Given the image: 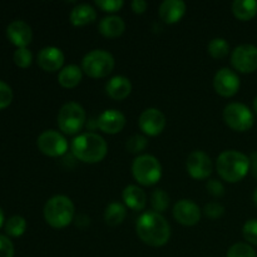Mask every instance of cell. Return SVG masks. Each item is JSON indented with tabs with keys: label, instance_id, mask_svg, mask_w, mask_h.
<instances>
[{
	"label": "cell",
	"instance_id": "obj_1",
	"mask_svg": "<svg viewBox=\"0 0 257 257\" xmlns=\"http://www.w3.org/2000/svg\"><path fill=\"white\" fill-rule=\"evenodd\" d=\"M136 231L140 240L151 247H161L170 241L171 227L161 213L145 212L138 217Z\"/></svg>",
	"mask_w": 257,
	"mask_h": 257
},
{
	"label": "cell",
	"instance_id": "obj_2",
	"mask_svg": "<svg viewBox=\"0 0 257 257\" xmlns=\"http://www.w3.org/2000/svg\"><path fill=\"white\" fill-rule=\"evenodd\" d=\"M70 151L80 162L94 165L104 160L108 153V145L102 136L87 132L77 136L72 141Z\"/></svg>",
	"mask_w": 257,
	"mask_h": 257
},
{
	"label": "cell",
	"instance_id": "obj_3",
	"mask_svg": "<svg viewBox=\"0 0 257 257\" xmlns=\"http://www.w3.org/2000/svg\"><path fill=\"white\" fill-rule=\"evenodd\" d=\"M251 168L250 157L236 150L223 151L216 161V170L223 181L237 183L247 176Z\"/></svg>",
	"mask_w": 257,
	"mask_h": 257
},
{
	"label": "cell",
	"instance_id": "obj_4",
	"mask_svg": "<svg viewBox=\"0 0 257 257\" xmlns=\"http://www.w3.org/2000/svg\"><path fill=\"white\" fill-rule=\"evenodd\" d=\"M43 213L47 223L53 228H64L74 220L75 207L68 196L57 195L47 201Z\"/></svg>",
	"mask_w": 257,
	"mask_h": 257
},
{
	"label": "cell",
	"instance_id": "obj_5",
	"mask_svg": "<svg viewBox=\"0 0 257 257\" xmlns=\"http://www.w3.org/2000/svg\"><path fill=\"white\" fill-rule=\"evenodd\" d=\"M114 58L109 52L103 49H94L87 53L82 60V70L88 77L105 78L114 69Z\"/></svg>",
	"mask_w": 257,
	"mask_h": 257
},
{
	"label": "cell",
	"instance_id": "obj_6",
	"mask_svg": "<svg viewBox=\"0 0 257 257\" xmlns=\"http://www.w3.org/2000/svg\"><path fill=\"white\" fill-rule=\"evenodd\" d=\"M132 175L142 186H153L162 177V165L152 155H140L132 163Z\"/></svg>",
	"mask_w": 257,
	"mask_h": 257
},
{
	"label": "cell",
	"instance_id": "obj_7",
	"mask_svg": "<svg viewBox=\"0 0 257 257\" xmlns=\"http://www.w3.org/2000/svg\"><path fill=\"white\" fill-rule=\"evenodd\" d=\"M85 120L87 114L79 103H65L58 113V127L64 135H78L84 127Z\"/></svg>",
	"mask_w": 257,
	"mask_h": 257
},
{
	"label": "cell",
	"instance_id": "obj_8",
	"mask_svg": "<svg viewBox=\"0 0 257 257\" xmlns=\"http://www.w3.org/2000/svg\"><path fill=\"white\" fill-rule=\"evenodd\" d=\"M223 120L231 130L236 132H246L252 128L255 118L250 108L243 103H230L223 109Z\"/></svg>",
	"mask_w": 257,
	"mask_h": 257
},
{
	"label": "cell",
	"instance_id": "obj_9",
	"mask_svg": "<svg viewBox=\"0 0 257 257\" xmlns=\"http://www.w3.org/2000/svg\"><path fill=\"white\" fill-rule=\"evenodd\" d=\"M37 145L40 152L48 157H62L68 151V141L64 136L53 130L40 133Z\"/></svg>",
	"mask_w": 257,
	"mask_h": 257
},
{
	"label": "cell",
	"instance_id": "obj_10",
	"mask_svg": "<svg viewBox=\"0 0 257 257\" xmlns=\"http://www.w3.org/2000/svg\"><path fill=\"white\" fill-rule=\"evenodd\" d=\"M233 69L242 74H250L257 70V47L253 44H241L231 53Z\"/></svg>",
	"mask_w": 257,
	"mask_h": 257
},
{
	"label": "cell",
	"instance_id": "obj_11",
	"mask_svg": "<svg viewBox=\"0 0 257 257\" xmlns=\"http://www.w3.org/2000/svg\"><path fill=\"white\" fill-rule=\"evenodd\" d=\"M212 160L203 151H193L186 162V170L193 180H207L212 173Z\"/></svg>",
	"mask_w": 257,
	"mask_h": 257
},
{
	"label": "cell",
	"instance_id": "obj_12",
	"mask_svg": "<svg viewBox=\"0 0 257 257\" xmlns=\"http://www.w3.org/2000/svg\"><path fill=\"white\" fill-rule=\"evenodd\" d=\"M241 87L240 78L237 73L230 68H221L213 77V88L221 97H233Z\"/></svg>",
	"mask_w": 257,
	"mask_h": 257
},
{
	"label": "cell",
	"instance_id": "obj_13",
	"mask_svg": "<svg viewBox=\"0 0 257 257\" xmlns=\"http://www.w3.org/2000/svg\"><path fill=\"white\" fill-rule=\"evenodd\" d=\"M138 125L146 136L156 137L165 131L166 117L158 108H147L141 113Z\"/></svg>",
	"mask_w": 257,
	"mask_h": 257
},
{
	"label": "cell",
	"instance_id": "obj_14",
	"mask_svg": "<svg viewBox=\"0 0 257 257\" xmlns=\"http://www.w3.org/2000/svg\"><path fill=\"white\" fill-rule=\"evenodd\" d=\"M173 217L183 226H195L200 222L202 211L191 200H180L173 206Z\"/></svg>",
	"mask_w": 257,
	"mask_h": 257
},
{
	"label": "cell",
	"instance_id": "obj_15",
	"mask_svg": "<svg viewBox=\"0 0 257 257\" xmlns=\"http://www.w3.org/2000/svg\"><path fill=\"white\" fill-rule=\"evenodd\" d=\"M97 125L103 133L117 135L122 132L125 125V117L117 109H107L98 117Z\"/></svg>",
	"mask_w": 257,
	"mask_h": 257
},
{
	"label": "cell",
	"instance_id": "obj_16",
	"mask_svg": "<svg viewBox=\"0 0 257 257\" xmlns=\"http://www.w3.org/2000/svg\"><path fill=\"white\" fill-rule=\"evenodd\" d=\"M37 62L45 72H57V70L63 69L64 54L62 49L57 47H45L38 53Z\"/></svg>",
	"mask_w": 257,
	"mask_h": 257
},
{
	"label": "cell",
	"instance_id": "obj_17",
	"mask_svg": "<svg viewBox=\"0 0 257 257\" xmlns=\"http://www.w3.org/2000/svg\"><path fill=\"white\" fill-rule=\"evenodd\" d=\"M7 34L10 42L18 48H27L33 39V30L28 23L14 20L7 28Z\"/></svg>",
	"mask_w": 257,
	"mask_h": 257
},
{
	"label": "cell",
	"instance_id": "obj_18",
	"mask_svg": "<svg viewBox=\"0 0 257 257\" xmlns=\"http://www.w3.org/2000/svg\"><path fill=\"white\" fill-rule=\"evenodd\" d=\"M186 3L182 0H165L158 8V14L166 24H176L186 14Z\"/></svg>",
	"mask_w": 257,
	"mask_h": 257
},
{
	"label": "cell",
	"instance_id": "obj_19",
	"mask_svg": "<svg viewBox=\"0 0 257 257\" xmlns=\"http://www.w3.org/2000/svg\"><path fill=\"white\" fill-rule=\"evenodd\" d=\"M105 93L113 100H123L132 93V83L124 75H115L105 84Z\"/></svg>",
	"mask_w": 257,
	"mask_h": 257
},
{
	"label": "cell",
	"instance_id": "obj_20",
	"mask_svg": "<svg viewBox=\"0 0 257 257\" xmlns=\"http://www.w3.org/2000/svg\"><path fill=\"white\" fill-rule=\"evenodd\" d=\"M123 202L125 207L133 211H143L147 205V195L141 187L136 185H130L122 192Z\"/></svg>",
	"mask_w": 257,
	"mask_h": 257
},
{
	"label": "cell",
	"instance_id": "obj_21",
	"mask_svg": "<svg viewBox=\"0 0 257 257\" xmlns=\"http://www.w3.org/2000/svg\"><path fill=\"white\" fill-rule=\"evenodd\" d=\"M98 30L103 37L108 38V39H115L124 33L125 23L120 17L109 15L100 20Z\"/></svg>",
	"mask_w": 257,
	"mask_h": 257
},
{
	"label": "cell",
	"instance_id": "obj_22",
	"mask_svg": "<svg viewBox=\"0 0 257 257\" xmlns=\"http://www.w3.org/2000/svg\"><path fill=\"white\" fill-rule=\"evenodd\" d=\"M97 19V10L89 4H79L72 9L69 22L74 27H85Z\"/></svg>",
	"mask_w": 257,
	"mask_h": 257
},
{
	"label": "cell",
	"instance_id": "obj_23",
	"mask_svg": "<svg viewBox=\"0 0 257 257\" xmlns=\"http://www.w3.org/2000/svg\"><path fill=\"white\" fill-rule=\"evenodd\" d=\"M83 78V70L75 64H69L67 67L63 68L58 74V83L62 85L63 88L67 89H72L75 88Z\"/></svg>",
	"mask_w": 257,
	"mask_h": 257
},
{
	"label": "cell",
	"instance_id": "obj_24",
	"mask_svg": "<svg viewBox=\"0 0 257 257\" xmlns=\"http://www.w3.org/2000/svg\"><path fill=\"white\" fill-rule=\"evenodd\" d=\"M231 9L236 19L241 22H248L257 15V2L256 0H235Z\"/></svg>",
	"mask_w": 257,
	"mask_h": 257
},
{
	"label": "cell",
	"instance_id": "obj_25",
	"mask_svg": "<svg viewBox=\"0 0 257 257\" xmlns=\"http://www.w3.org/2000/svg\"><path fill=\"white\" fill-rule=\"evenodd\" d=\"M127 217V207L119 202H110L104 211V221L110 227L123 223Z\"/></svg>",
	"mask_w": 257,
	"mask_h": 257
},
{
	"label": "cell",
	"instance_id": "obj_26",
	"mask_svg": "<svg viewBox=\"0 0 257 257\" xmlns=\"http://www.w3.org/2000/svg\"><path fill=\"white\" fill-rule=\"evenodd\" d=\"M207 52L213 59H223L230 54V44L223 38H215L208 43Z\"/></svg>",
	"mask_w": 257,
	"mask_h": 257
},
{
	"label": "cell",
	"instance_id": "obj_27",
	"mask_svg": "<svg viewBox=\"0 0 257 257\" xmlns=\"http://www.w3.org/2000/svg\"><path fill=\"white\" fill-rule=\"evenodd\" d=\"M27 230V221L22 216H12L5 222V232L13 237H19Z\"/></svg>",
	"mask_w": 257,
	"mask_h": 257
},
{
	"label": "cell",
	"instance_id": "obj_28",
	"mask_svg": "<svg viewBox=\"0 0 257 257\" xmlns=\"http://www.w3.org/2000/svg\"><path fill=\"white\" fill-rule=\"evenodd\" d=\"M151 205H152L153 212H165L170 206V196L163 190L153 191V193L151 195Z\"/></svg>",
	"mask_w": 257,
	"mask_h": 257
},
{
	"label": "cell",
	"instance_id": "obj_29",
	"mask_svg": "<svg viewBox=\"0 0 257 257\" xmlns=\"http://www.w3.org/2000/svg\"><path fill=\"white\" fill-rule=\"evenodd\" d=\"M226 257H257L256 251L248 243L238 242L231 246Z\"/></svg>",
	"mask_w": 257,
	"mask_h": 257
},
{
	"label": "cell",
	"instance_id": "obj_30",
	"mask_svg": "<svg viewBox=\"0 0 257 257\" xmlns=\"http://www.w3.org/2000/svg\"><path fill=\"white\" fill-rule=\"evenodd\" d=\"M147 146H148V141L145 136L135 135L131 138H128L125 147H127L128 152L133 153V155H138V153L143 152V151L147 148Z\"/></svg>",
	"mask_w": 257,
	"mask_h": 257
},
{
	"label": "cell",
	"instance_id": "obj_31",
	"mask_svg": "<svg viewBox=\"0 0 257 257\" xmlns=\"http://www.w3.org/2000/svg\"><path fill=\"white\" fill-rule=\"evenodd\" d=\"M242 235L248 245L257 246V218H251V220L246 221L242 227Z\"/></svg>",
	"mask_w": 257,
	"mask_h": 257
},
{
	"label": "cell",
	"instance_id": "obj_32",
	"mask_svg": "<svg viewBox=\"0 0 257 257\" xmlns=\"http://www.w3.org/2000/svg\"><path fill=\"white\" fill-rule=\"evenodd\" d=\"M14 63L20 68H28L33 62V54L28 48H18L13 55Z\"/></svg>",
	"mask_w": 257,
	"mask_h": 257
},
{
	"label": "cell",
	"instance_id": "obj_33",
	"mask_svg": "<svg viewBox=\"0 0 257 257\" xmlns=\"http://www.w3.org/2000/svg\"><path fill=\"white\" fill-rule=\"evenodd\" d=\"M95 5L105 13H117L124 5L123 0H95Z\"/></svg>",
	"mask_w": 257,
	"mask_h": 257
},
{
	"label": "cell",
	"instance_id": "obj_34",
	"mask_svg": "<svg viewBox=\"0 0 257 257\" xmlns=\"http://www.w3.org/2000/svg\"><path fill=\"white\" fill-rule=\"evenodd\" d=\"M203 212L211 220H217V218H220L225 213V207L217 202H210L205 206Z\"/></svg>",
	"mask_w": 257,
	"mask_h": 257
},
{
	"label": "cell",
	"instance_id": "obj_35",
	"mask_svg": "<svg viewBox=\"0 0 257 257\" xmlns=\"http://www.w3.org/2000/svg\"><path fill=\"white\" fill-rule=\"evenodd\" d=\"M13 100V90L5 82L0 80V109L8 107Z\"/></svg>",
	"mask_w": 257,
	"mask_h": 257
},
{
	"label": "cell",
	"instance_id": "obj_36",
	"mask_svg": "<svg viewBox=\"0 0 257 257\" xmlns=\"http://www.w3.org/2000/svg\"><path fill=\"white\" fill-rule=\"evenodd\" d=\"M0 257H14V245L4 235H0Z\"/></svg>",
	"mask_w": 257,
	"mask_h": 257
},
{
	"label": "cell",
	"instance_id": "obj_37",
	"mask_svg": "<svg viewBox=\"0 0 257 257\" xmlns=\"http://www.w3.org/2000/svg\"><path fill=\"white\" fill-rule=\"evenodd\" d=\"M206 188H207L208 193L213 197H222L225 195V187L222 183L217 180H210L206 183Z\"/></svg>",
	"mask_w": 257,
	"mask_h": 257
},
{
	"label": "cell",
	"instance_id": "obj_38",
	"mask_svg": "<svg viewBox=\"0 0 257 257\" xmlns=\"http://www.w3.org/2000/svg\"><path fill=\"white\" fill-rule=\"evenodd\" d=\"M131 8H132L135 14H143L147 10L148 4L145 0H133L132 4H131Z\"/></svg>",
	"mask_w": 257,
	"mask_h": 257
},
{
	"label": "cell",
	"instance_id": "obj_39",
	"mask_svg": "<svg viewBox=\"0 0 257 257\" xmlns=\"http://www.w3.org/2000/svg\"><path fill=\"white\" fill-rule=\"evenodd\" d=\"M250 161H251V173H252L253 177L257 180V152L252 153L250 157Z\"/></svg>",
	"mask_w": 257,
	"mask_h": 257
},
{
	"label": "cell",
	"instance_id": "obj_40",
	"mask_svg": "<svg viewBox=\"0 0 257 257\" xmlns=\"http://www.w3.org/2000/svg\"><path fill=\"white\" fill-rule=\"evenodd\" d=\"M3 223H4V213H3V210L0 208V227L3 226Z\"/></svg>",
	"mask_w": 257,
	"mask_h": 257
},
{
	"label": "cell",
	"instance_id": "obj_41",
	"mask_svg": "<svg viewBox=\"0 0 257 257\" xmlns=\"http://www.w3.org/2000/svg\"><path fill=\"white\" fill-rule=\"evenodd\" d=\"M253 110H255V113L257 115V95L255 97V99H253Z\"/></svg>",
	"mask_w": 257,
	"mask_h": 257
},
{
	"label": "cell",
	"instance_id": "obj_42",
	"mask_svg": "<svg viewBox=\"0 0 257 257\" xmlns=\"http://www.w3.org/2000/svg\"><path fill=\"white\" fill-rule=\"evenodd\" d=\"M253 202H255V205L257 207V188L255 190V192H253Z\"/></svg>",
	"mask_w": 257,
	"mask_h": 257
}]
</instances>
